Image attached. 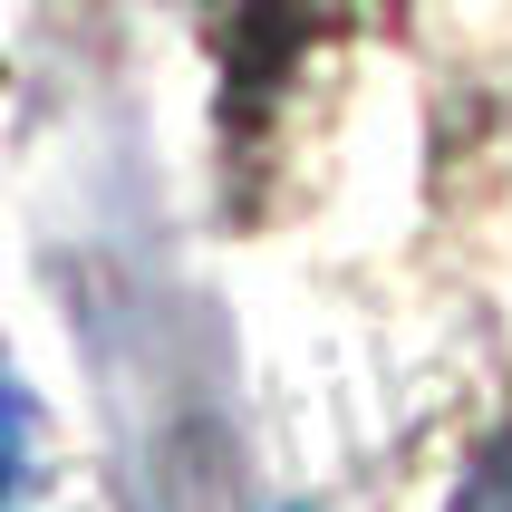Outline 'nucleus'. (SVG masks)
<instances>
[{
	"mask_svg": "<svg viewBox=\"0 0 512 512\" xmlns=\"http://www.w3.org/2000/svg\"><path fill=\"white\" fill-rule=\"evenodd\" d=\"M445 512H512V426L474 455V474L455 484V503H445Z\"/></svg>",
	"mask_w": 512,
	"mask_h": 512,
	"instance_id": "f257e3e1",
	"label": "nucleus"
}]
</instances>
